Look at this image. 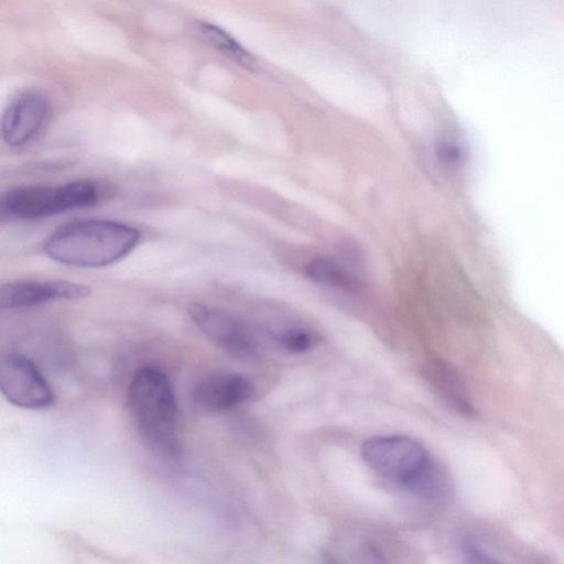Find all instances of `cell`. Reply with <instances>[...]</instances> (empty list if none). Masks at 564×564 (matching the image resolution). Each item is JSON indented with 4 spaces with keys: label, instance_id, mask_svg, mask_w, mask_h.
Segmentation results:
<instances>
[{
    "label": "cell",
    "instance_id": "cell-13",
    "mask_svg": "<svg viewBox=\"0 0 564 564\" xmlns=\"http://www.w3.org/2000/svg\"><path fill=\"white\" fill-rule=\"evenodd\" d=\"M275 341L289 352L302 354L311 350L318 338L303 327H288L275 334Z\"/></svg>",
    "mask_w": 564,
    "mask_h": 564
},
{
    "label": "cell",
    "instance_id": "cell-6",
    "mask_svg": "<svg viewBox=\"0 0 564 564\" xmlns=\"http://www.w3.org/2000/svg\"><path fill=\"white\" fill-rule=\"evenodd\" d=\"M0 390L14 406L43 410L55 401L54 391L37 366L28 357L9 354L0 361Z\"/></svg>",
    "mask_w": 564,
    "mask_h": 564
},
{
    "label": "cell",
    "instance_id": "cell-14",
    "mask_svg": "<svg viewBox=\"0 0 564 564\" xmlns=\"http://www.w3.org/2000/svg\"><path fill=\"white\" fill-rule=\"evenodd\" d=\"M435 155L440 163L455 166L462 162V148L453 141L440 140L435 144Z\"/></svg>",
    "mask_w": 564,
    "mask_h": 564
},
{
    "label": "cell",
    "instance_id": "cell-9",
    "mask_svg": "<svg viewBox=\"0 0 564 564\" xmlns=\"http://www.w3.org/2000/svg\"><path fill=\"white\" fill-rule=\"evenodd\" d=\"M48 113V101L40 93L28 91L15 97L3 112L1 134L4 143L20 148L40 131Z\"/></svg>",
    "mask_w": 564,
    "mask_h": 564
},
{
    "label": "cell",
    "instance_id": "cell-8",
    "mask_svg": "<svg viewBox=\"0 0 564 564\" xmlns=\"http://www.w3.org/2000/svg\"><path fill=\"white\" fill-rule=\"evenodd\" d=\"M88 285L66 280L14 281L0 289L1 310H24L55 301H77L90 295Z\"/></svg>",
    "mask_w": 564,
    "mask_h": 564
},
{
    "label": "cell",
    "instance_id": "cell-10",
    "mask_svg": "<svg viewBox=\"0 0 564 564\" xmlns=\"http://www.w3.org/2000/svg\"><path fill=\"white\" fill-rule=\"evenodd\" d=\"M429 384L453 409L464 415H474L475 406L456 371L445 361L429 360L422 370Z\"/></svg>",
    "mask_w": 564,
    "mask_h": 564
},
{
    "label": "cell",
    "instance_id": "cell-11",
    "mask_svg": "<svg viewBox=\"0 0 564 564\" xmlns=\"http://www.w3.org/2000/svg\"><path fill=\"white\" fill-rule=\"evenodd\" d=\"M304 272L305 275L315 283L328 288L347 292L358 291L360 288V282L357 276L340 263L329 258L317 257L311 259L306 263Z\"/></svg>",
    "mask_w": 564,
    "mask_h": 564
},
{
    "label": "cell",
    "instance_id": "cell-7",
    "mask_svg": "<svg viewBox=\"0 0 564 564\" xmlns=\"http://www.w3.org/2000/svg\"><path fill=\"white\" fill-rule=\"evenodd\" d=\"M254 394V386L245 376L214 371L198 379L191 389L193 405L205 413H223L245 404Z\"/></svg>",
    "mask_w": 564,
    "mask_h": 564
},
{
    "label": "cell",
    "instance_id": "cell-4",
    "mask_svg": "<svg viewBox=\"0 0 564 564\" xmlns=\"http://www.w3.org/2000/svg\"><path fill=\"white\" fill-rule=\"evenodd\" d=\"M364 462L376 474L406 489L435 463L426 448L404 435H379L361 445Z\"/></svg>",
    "mask_w": 564,
    "mask_h": 564
},
{
    "label": "cell",
    "instance_id": "cell-5",
    "mask_svg": "<svg viewBox=\"0 0 564 564\" xmlns=\"http://www.w3.org/2000/svg\"><path fill=\"white\" fill-rule=\"evenodd\" d=\"M187 313L199 332L219 349L245 360L258 359L262 344L257 330L240 317L207 303H192Z\"/></svg>",
    "mask_w": 564,
    "mask_h": 564
},
{
    "label": "cell",
    "instance_id": "cell-12",
    "mask_svg": "<svg viewBox=\"0 0 564 564\" xmlns=\"http://www.w3.org/2000/svg\"><path fill=\"white\" fill-rule=\"evenodd\" d=\"M198 28L205 39L234 63L248 70L257 68L254 56L225 30L207 22H200Z\"/></svg>",
    "mask_w": 564,
    "mask_h": 564
},
{
    "label": "cell",
    "instance_id": "cell-3",
    "mask_svg": "<svg viewBox=\"0 0 564 564\" xmlns=\"http://www.w3.org/2000/svg\"><path fill=\"white\" fill-rule=\"evenodd\" d=\"M99 197L98 185L89 180L54 186H18L2 194L0 209L9 218L40 219L93 206Z\"/></svg>",
    "mask_w": 564,
    "mask_h": 564
},
{
    "label": "cell",
    "instance_id": "cell-1",
    "mask_svg": "<svg viewBox=\"0 0 564 564\" xmlns=\"http://www.w3.org/2000/svg\"><path fill=\"white\" fill-rule=\"evenodd\" d=\"M127 408L143 443L166 459L181 456L177 433L178 408L166 373L155 366H142L131 377Z\"/></svg>",
    "mask_w": 564,
    "mask_h": 564
},
{
    "label": "cell",
    "instance_id": "cell-2",
    "mask_svg": "<svg viewBox=\"0 0 564 564\" xmlns=\"http://www.w3.org/2000/svg\"><path fill=\"white\" fill-rule=\"evenodd\" d=\"M140 231L108 219L76 220L53 230L42 243L46 257L76 268H102L127 257L140 241Z\"/></svg>",
    "mask_w": 564,
    "mask_h": 564
},
{
    "label": "cell",
    "instance_id": "cell-15",
    "mask_svg": "<svg viewBox=\"0 0 564 564\" xmlns=\"http://www.w3.org/2000/svg\"><path fill=\"white\" fill-rule=\"evenodd\" d=\"M460 552L466 561L471 563H492L498 561L485 546L469 539L462 542Z\"/></svg>",
    "mask_w": 564,
    "mask_h": 564
}]
</instances>
